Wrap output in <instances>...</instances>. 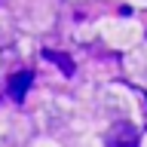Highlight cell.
I'll list each match as a JSON object with an SVG mask.
<instances>
[{
  "mask_svg": "<svg viewBox=\"0 0 147 147\" xmlns=\"http://www.w3.org/2000/svg\"><path fill=\"white\" fill-rule=\"evenodd\" d=\"M43 58H46V61H52V64H58L64 77H74V61H71V58H67L64 52H55V49H43Z\"/></svg>",
  "mask_w": 147,
  "mask_h": 147,
  "instance_id": "cell-3",
  "label": "cell"
},
{
  "mask_svg": "<svg viewBox=\"0 0 147 147\" xmlns=\"http://www.w3.org/2000/svg\"><path fill=\"white\" fill-rule=\"evenodd\" d=\"M107 147H138V129L132 123H117L107 132Z\"/></svg>",
  "mask_w": 147,
  "mask_h": 147,
  "instance_id": "cell-1",
  "label": "cell"
},
{
  "mask_svg": "<svg viewBox=\"0 0 147 147\" xmlns=\"http://www.w3.org/2000/svg\"><path fill=\"white\" fill-rule=\"evenodd\" d=\"M31 80H34V74H31V71H16L12 77H9V83H6L9 98H12V101H25L28 89H31Z\"/></svg>",
  "mask_w": 147,
  "mask_h": 147,
  "instance_id": "cell-2",
  "label": "cell"
}]
</instances>
